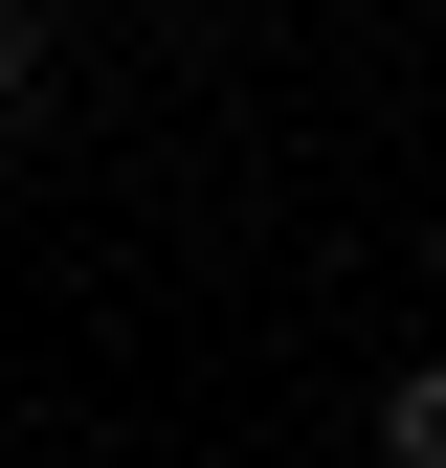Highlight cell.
<instances>
[{
	"instance_id": "6da1fadb",
	"label": "cell",
	"mask_w": 446,
	"mask_h": 468,
	"mask_svg": "<svg viewBox=\"0 0 446 468\" xmlns=\"http://www.w3.org/2000/svg\"><path fill=\"white\" fill-rule=\"evenodd\" d=\"M45 90H68V45H45V0H0V134H45Z\"/></svg>"
},
{
	"instance_id": "7a4b0ae2",
	"label": "cell",
	"mask_w": 446,
	"mask_h": 468,
	"mask_svg": "<svg viewBox=\"0 0 446 468\" xmlns=\"http://www.w3.org/2000/svg\"><path fill=\"white\" fill-rule=\"evenodd\" d=\"M379 468H446V357H402V379H379Z\"/></svg>"
}]
</instances>
